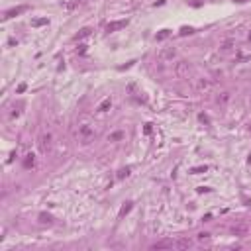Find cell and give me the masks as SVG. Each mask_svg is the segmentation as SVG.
Wrapping results in <instances>:
<instances>
[{
    "label": "cell",
    "mask_w": 251,
    "mask_h": 251,
    "mask_svg": "<svg viewBox=\"0 0 251 251\" xmlns=\"http://www.w3.org/2000/svg\"><path fill=\"white\" fill-rule=\"evenodd\" d=\"M92 135H94V130L90 128L88 124H85V126H81V128H79V138H81L85 143L88 141V139L92 138Z\"/></svg>",
    "instance_id": "obj_1"
},
{
    "label": "cell",
    "mask_w": 251,
    "mask_h": 251,
    "mask_svg": "<svg viewBox=\"0 0 251 251\" xmlns=\"http://www.w3.org/2000/svg\"><path fill=\"white\" fill-rule=\"evenodd\" d=\"M188 75V63L186 61H179L175 65V77L177 79H183V77Z\"/></svg>",
    "instance_id": "obj_2"
},
{
    "label": "cell",
    "mask_w": 251,
    "mask_h": 251,
    "mask_svg": "<svg viewBox=\"0 0 251 251\" xmlns=\"http://www.w3.org/2000/svg\"><path fill=\"white\" fill-rule=\"evenodd\" d=\"M51 133H43L41 138H39V149H41V153H47L49 149H51Z\"/></svg>",
    "instance_id": "obj_3"
},
{
    "label": "cell",
    "mask_w": 251,
    "mask_h": 251,
    "mask_svg": "<svg viewBox=\"0 0 251 251\" xmlns=\"http://www.w3.org/2000/svg\"><path fill=\"white\" fill-rule=\"evenodd\" d=\"M128 26V20H120V22H112V24L106 26V32H118V29L126 28Z\"/></svg>",
    "instance_id": "obj_4"
},
{
    "label": "cell",
    "mask_w": 251,
    "mask_h": 251,
    "mask_svg": "<svg viewBox=\"0 0 251 251\" xmlns=\"http://www.w3.org/2000/svg\"><path fill=\"white\" fill-rule=\"evenodd\" d=\"M171 247H175L173 239H161V241L153 243V249H171Z\"/></svg>",
    "instance_id": "obj_5"
},
{
    "label": "cell",
    "mask_w": 251,
    "mask_h": 251,
    "mask_svg": "<svg viewBox=\"0 0 251 251\" xmlns=\"http://www.w3.org/2000/svg\"><path fill=\"white\" fill-rule=\"evenodd\" d=\"M196 88H198L200 92H208V90L212 88V82H210L208 79H198V82H196Z\"/></svg>",
    "instance_id": "obj_6"
},
{
    "label": "cell",
    "mask_w": 251,
    "mask_h": 251,
    "mask_svg": "<svg viewBox=\"0 0 251 251\" xmlns=\"http://www.w3.org/2000/svg\"><path fill=\"white\" fill-rule=\"evenodd\" d=\"M173 57H175V49L173 47L163 49V51L159 53V59H161V61H169V59H173Z\"/></svg>",
    "instance_id": "obj_7"
},
{
    "label": "cell",
    "mask_w": 251,
    "mask_h": 251,
    "mask_svg": "<svg viewBox=\"0 0 251 251\" xmlns=\"http://www.w3.org/2000/svg\"><path fill=\"white\" fill-rule=\"evenodd\" d=\"M192 243H190V239H179V241H175V247H179V249H186V247H190Z\"/></svg>",
    "instance_id": "obj_8"
},
{
    "label": "cell",
    "mask_w": 251,
    "mask_h": 251,
    "mask_svg": "<svg viewBox=\"0 0 251 251\" xmlns=\"http://www.w3.org/2000/svg\"><path fill=\"white\" fill-rule=\"evenodd\" d=\"M232 232H233V236H245V233H247V226H236Z\"/></svg>",
    "instance_id": "obj_9"
},
{
    "label": "cell",
    "mask_w": 251,
    "mask_h": 251,
    "mask_svg": "<svg viewBox=\"0 0 251 251\" xmlns=\"http://www.w3.org/2000/svg\"><path fill=\"white\" fill-rule=\"evenodd\" d=\"M26 10V6H20V8H14V10H8L6 12V18H12V16H16V14H22Z\"/></svg>",
    "instance_id": "obj_10"
},
{
    "label": "cell",
    "mask_w": 251,
    "mask_h": 251,
    "mask_svg": "<svg viewBox=\"0 0 251 251\" xmlns=\"http://www.w3.org/2000/svg\"><path fill=\"white\" fill-rule=\"evenodd\" d=\"M110 106H112V102H110V98H108V100H104V102H102V104L98 106V110H100V112H106V110H108Z\"/></svg>",
    "instance_id": "obj_11"
},
{
    "label": "cell",
    "mask_w": 251,
    "mask_h": 251,
    "mask_svg": "<svg viewBox=\"0 0 251 251\" xmlns=\"http://www.w3.org/2000/svg\"><path fill=\"white\" fill-rule=\"evenodd\" d=\"M122 138H124V133L122 132H116V133L110 135V141H118V139H122Z\"/></svg>",
    "instance_id": "obj_12"
},
{
    "label": "cell",
    "mask_w": 251,
    "mask_h": 251,
    "mask_svg": "<svg viewBox=\"0 0 251 251\" xmlns=\"http://www.w3.org/2000/svg\"><path fill=\"white\" fill-rule=\"evenodd\" d=\"M227 100H230V94H227V92H224V94L218 98V102H220V104H226Z\"/></svg>",
    "instance_id": "obj_13"
},
{
    "label": "cell",
    "mask_w": 251,
    "mask_h": 251,
    "mask_svg": "<svg viewBox=\"0 0 251 251\" xmlns=\"http://www.w3.org/2000/svg\"><path fill=\"white\" fill-rule=\"evenodd\" d=\"M88 33H90V29H88V28H86V29H82V32L79 33V35H77V39H81V38H86Z\"/></svg>",
    "instance_id": "obj_14"
},
{
    "label": "cell",
    "mask_w": 251,
    "mask_h": 251,
    "mask_svg": "<svg viewBox=\"0 0 251 251\" xmlns=\"http://www.w3.org/2000/svg\"><path fill=\"white\" fill-rule=\"evenodd\" d=\"M43 24H47V20H35V26H43Z\"/></svg>",
    "instance_id": "obj_15"
}]
</instances>
